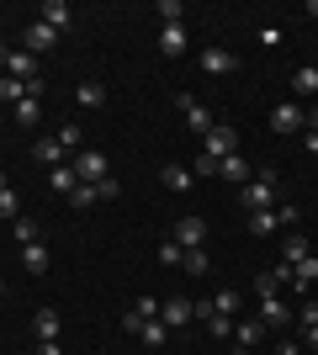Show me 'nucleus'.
<instances>
[{"mask_svg": "<svg viewBox=\"0 0 318 355\" xmlns=\"http://www.w3.org/2000/svg\"><path fill=\"white\" fill-rule=\"evenodd\" d=\"M159 318H165L170 329H186V324H191V318H197V308H191L186 297H170L165 308H159Z\"/></svg>", "mask_w": 318, "mask_h": 355, "instance_id": "obj_9", "label": "nucleus"}, {"mask_svg": "<svg viewBox=\"0 0 318 355\" xmlns=\"http://www.w3.org/2000/svg\"><path fill=\"white\" fill-rule=\"evenodd\" d=\"M233 340H239V350H255V345L265 340V324H260V318H244V324H233Z\"/></svg>", "mask_w": 318, "mask_h": 355, "instance_id": "obj_14", "label": "nucleus"}, {"mask_svg": "<svg viewBox=\"0 0 318 355\" xmlns=\"http://www.w3.org/2000/svg\"><path fill=\"white\" fill-rule=\"evenodd\" d=\"M159 53H165V59H181L186 53V27H159Z\"/></svg>", "mask_w": 318, "mask_h": 355, "instance_id": "obj_16", "label": "nucleus"}, {"mask_svg": "<svg viewBox=\"0 0 318 355\" xmlns=\"http://www.w3.org/2000/svg\"><path fill=\"white\" fill-rule=\"evenodd\" d=\"M117 191H122V186H117L112 175H106V180H96V202H117Z\"/></svg>", "mask_w": 318, "mask_h": 355, "instance_id": "obj_38", "label": "nucleus"}, {"mask_svg": "<svg viewBox=\"0 0 318 355\" xmlns=\"http://www.w3.org/2000/svg\"><path fill=\"white\" fill-rule=\"evenodd\" d=\"M191 175H197V180H207V175H218V159H212V154H202V159H197V164H191Z\"/></svg>", "mask_w": 318, "mask_h": 355, "instance_id": "obj_41", "label": "nucleus"}, {"mask_svg": "<svg viewBox=\"0 0 318 355\" xmlns=\"http://www.w3.org/2000/svg\"><path fill=\"white\" fill-rule=\"evenodd\" d=\"M255 292L260 297H276V292H281V276H276V270H260V276H255Z\"/></svg>", "mask_w": 318, "mask_h": 355, "instance_id": "obj_34", "label": "nucleus"}, {"mask_svg": "<svg viewBox=\"0 0 318 355\" xmlns=\"http://www.w3.org/2000/svg\"><path fill=\"white\" fill-rule=\"evenodd\" d=\"M308 16H318V0H308Z\"/></svg>", "mask_w": 318, "mask_h": 355, "instance_id": "obj_47", "label": "nucleus"}, {"mask_svg": "<svg viewBox=\"0 0 318 355\" xmlns=\"http://www.w3.org/2000/svg\"><path fill=\"white\" fill-rule=\"evenodd\" d=\"M175 106H181V112H186V122H191V128H197L202 138H207L212 128H218V122H212V112H207V106L197 101V96H175Z\"/></svg>", "mask_w": 318, "mask_h": 355, "instance_id": "obj_4", "label": "nucleus"}, {"mask_svg": "<svg viewBox=\"0 0 318 355\" xmlns=\"http://www.w3.org/2000/svg\"><path fill=\"white\" fill-rule=\"evenodd\" d=\"M59 144H64V148H69V154H80V148H75V144H85V138H80V128H75V122H69V128H59Z\"/></svg>", "mask_w": 318, "mask_h": 355, "instance_id": "obj_40", "label": "nucleus"}, {"mask_svg": "<svg viewBox=\"0 0 318 355\" xmlns=\"http://www.w3.org/2000/svg\"><path fill=\"white\" fill-rule=\"evenodd\" d=\"M271 128H276L281 138H287V133H297V128H303V106H297V101H281V106L271 112Z\"/></svg>", "mask_w": 318, "mask_h": 355, "instance_id": "obj_6", "label": "nucleus"}, {"mask_svg": "<svg viewBox=\"0 0 318 355\" xmlns=\"http://www.w3.org/2000/svg\"><path fill=\"white\" fill-rule=\"evenodd\" d=\"M32 334H37V340H59V313L43 308L37 318H32Z\"/></svg>", "mask_w": 318, "mask_h": 355, "instance_id": "obj_22", "label": "nucleus"}, {"mask_svg": "<svg viewBox=\"0 0 318 355\" xmlns=\"http://www.w3.org/2000/svg\"><path fill=\"white\" fill-rule=\"evenodd\" d=\"M244 212H265V207H276V170H260L249 186H244Z\"/></svg>", "mask_w": 318, "mask_h": 355, "instance_id": "obj_1", "label": "nucleus"}, {"mask_svg": "<svg viewBox=\"0 0 318 355\" xmlns=\"http://www.w3.org/2000/svg\"><path fill=\"white\" fill-rule=\"evenodd\" d=\"M159 180H165L170 191H191V186H197V175H191L186 164H165V170H159Z\"/></svg>", "mask_w": 318, "mask_h": 355, "instance_id": "obj_17", "label": "nucleus"}, {"mask_svg": "<svg viewBox=\"0 0 318 355\" xmlns=\"http://www.w3.org/2000/svg\"><path fill=\"white\" fill-rule=\"evenodd\" d=\"M303 345H308V350H318V324H313V329H303Z\"/></svg>", "mask_w": 318, "mask_h": 355, "instance_id": "obj_45", "label": "nucleus"}, {"mask_svg": "<svg viewBox=\"0 0 318 355\" xmlns=\"http://www.w3.org/2000/svg\"><path fill=\"white\" fill-rule=\"evenodd\" d=\"M37 355H64V350H59V340H37Z\"/></svg>", "mask_w": 318, "mask_h": 355, "instance_id": "obj_44", "label": "nucleus"}, {"mask_svg": "<svg viewBox=\"0 0 318 355\" xmlns=\"http://www.w3.org/2000/svg\"><path fill=\"white\" fill-rule=\"evenodd\" d=\"M181 0H159V21H165V27H181Z\"/></svg>", "mask_w": 318, "mask_h": 355, "instance_id": "obj_35", "label": "nucleus"}, {"mask_svg": "<svg viewBox=\"0 0 318 355\" xmlns=\"http://www.w3.org/2000/svg\"><path fill=\"white\" fill-rule=\"evenodd\" d=\"M53 48H59V32L43 21H27V53H53Z\"/></svg>", "mask_w": 318, "mask_h": 355, "instance_id": "obj_7", "label": "nucleus"}, {"mask_svg": "<svg viewBox=\"0 0 318 355\" xmlns=\"http://www.w3.org/2000/svg\"><path fill=\"white\" fill-rule=\"evenodd\" d=\"M313 282H318V254H308V260L292 266V292H308Z\"/></svg>", "mask_w": 318, "mask_h": 355, "instance_id": "obj_15", "label": "nucleus"}, {"mask_svg": "<svg viewBox=\"0 0 318 355\" xmlns=\"http://www.w3.org/2000/svg\"><path fill=\"white\" fill-rule=\"evenodd\" d=\"M202 69H207V74H233L239 59H233L228 48H202Z\"/></svg>", "mask_w": 318, "mask_h": 355, "instance_id": "obj_10", "label": "nucleus"}, {"mask_svg": "<svg viewBox=\"0 0 318 355\" xmlns=\"http://www.w3.org/2000/svg\"><path fill=\"white\" fill-rule=\"evenodd\" d=\"M0 297H6V282H0Z\"/></svg>", "mask_w": 318, "mask_h": 355, "instance_id": "obj_50", "label": "nucleus"}, {"mask_svg": "<svg viewBox=\"0 0 318 355\" xmlns=\"http://www.w3.org/2000/svg\"><path fill=\"white\" fill-rule=\"evenodd\" d=\"M276 355H303V345H292V340H281V350Z\"/></svg>", "mask_w": 318, "mask_h": 355, "instance_id": "obj_46", "label": "nucleus"}, {"mask_svg": "<svg viewBox=\"0 0 318 355\" xmlns=\"http://www.w3.org/2000/svg\"><path fill=\"white\" fill-rule=\"evenodd\" d=\"M276 228H281L276 207H265V212H249V234H276Z\"/></svg>", "mask_w": 318, "mask_h": 355, "instance_id": "obj_25", "label": "nucleus"}, {"mask_svg": "<svg viewBox=\"0 0 318 355\" xmlns=\"http://www.w3.org/2000/svg\"><path fill=\"white\" fill-rule=\"evenodd\" d=\"M239 148V138H233V128H212L207 138H202V154H212V159H228Z\"/></svg>", "mask_w": 318, "mask_h": 355, "instance_id": "obj_5", "label": "nucleus"}, {"mask_svg": "<svg viewBox=\"0 0 318 355\" xmlns=\"http://www.w3.org/2000/svg\"><path fill=\"white\" fill-rule=\"evenodd\" d=\"M6 53H11V48H6V43H0V64H6Z\"/></svg>", "mask_w": 318, "mask_h": 355, "instance_id": "obj_48", "label": "nucleus"}, {"mask_svg": "<svg viewBox=\"0 0 318 355\" xmlns=\"http://www.w3.org/2000/svg\"><path fill=\"white\" fill-rule=\"evenodd\" d=\"M276 218H281V228H297V218H303V212L292 207V202H276Z\"/></svg>", "mask_w": 318, "mask_h": 355, "instance_id": "obj_39", "label": "nucleus"}, {"mask_svg": "<svg viewBox=\"0 0 318 355\" xmlns=\"http://www.w3.org/2000/svg\"><path fill=\"white\" fill-rule=\"evenodd\" d=\"M11 234H16V244H37V223H32V218H16Z\"/></svg>", "mask_w": 318, "mask_h": 355, "instance_id": "obj_32", "label": "nucleus"}, {"mask_svg": "<svg viewBox=\"0 0 318 355\" xmlns=\"http://www.w3.org/2000/svg\"><path fill=\"white\" fill-rule=\"evenodd\" d=\"M69 170H75V180H85V186H96V180L112 175V170H106V154H101V148H80Z\"/></svg>", "mask_w": 318, "mask_h": 355, "instance_id": "obj_2", "label": "nucleus"}, {"mask_svg": "<svg viewBox=\"0 0 318 355\" xmlns=\"http://www.w3.org/2000/svg\"><path fill=\"white\" fill-rule=\"evenodd\" d=\"M218 175H223V180H244V175H249V164H244L239 154H228V159H218Z\"/></svg>", "mask_w": 318, "mask_h": 355, "instance_id": "obj_28", "label": "nucleus"}, {"mask_svg": "<svg viewBox=\"0 0 318 355\" xmlns=\"http://www.w3.org/2000/svg\"><path fill=\"white\" fill-rule=\"evenodd\" d=\"M21 266L32 270V276H48V244L37 239V244H21Z\"/></svg>", "mask_w": 318, "mask_h": 355, "instance_id": "obj_13", "label": "nucleus"}, {"mask_svg": "<svg viewBox=\"0 0 318 355\" xmlns=\"http://www.w3.org/2000/svg\"><path fill=\"white\" fill-rule=\"evenodd\" d=\"M0 218H21V202H16V191H11V186H6V191H0Z\"/></svg>", "mask_w": 318, "mask_h": 355, "instance_id": "obj_36", "label": "nucleus"}, {"mask_svg": "<svg viewBox=\"0 0 318 355\" xmlns=\"http://www.w3.org/2000/svg\"><path fill=\"white\" fill-rule=\"evenodd\" d=\"M37 117H43V101H37V96H27V101H16V122H21V128H32Z\"/></svg>", "mask_w": 318, "mask_h": 355, "instance_id": "obj_27", "label": "nucleus"}, {"mask_svg": "<svg viewBox=\"0 0 318 355\" xmlns=\"http://www.w3.org/2000/svg\"><path fill=\"white\" fill-rule=\"evenodd\" d=\"M287 302H281V297H260V324L265 329H287Z\"/></svg>", "mask_w": 318, "mask_h": 355, "instance_id": "obj_11", "label": "nucleus"}, {"mask_svg": "<svg viewBox=\"0 0 318 355\" xmlns=\"http://www.w3.org/2000/svg\"><path fill=\"white\" fill-rule=\"evenodd\" d=\"M48 186L69 196V191H75V186H80V180H75V170H69V164H53V170H48Z\"/></svg>", "mask_w": 318, "mask_h": 355, "instance_id": "obj_24", "label": "nucleus"}, {"mask_svg": "<svg viewBox=\"0 0 318 355\" xmlns=\"http://www.w3.org/2000/svg\"><path fill=\"white\" fill-rule=\"evenodd\" d=\"M64 154H69V148H64L59 138H37V144H32V159L48 164V170H53V164H64Z\"/></svg>", "mask_w": 318, "mask_h": 355, "instance_id": "obj_12", "label": "nucleus"}, {"mask_svg": "<svg viewBox=\"0 0 318 355\" xmlns=\"http://www.w3.org/2000/svg\"><path fill=\"white\" fill-rule=\"evenodd\" d=\"M303 148H308V154H318V128H303Z\"/></svg>", "mask_w": 318, "mask_h": 355, "instance_id": "obj_43", "label": "nucleus"}, {"mask_svg": "<svg viewBox=\"0 0 318 355\" xmlns=\"http://www.w3.org/2000/svg\"><path fill=\"white\" fill-rule=\"evenodd\" d=\"M292 90H297V96H318V69L313 64H303V69L292 74Z\"/></svg>", "mask_w": 318, "mask_h": 355, "instance_id": "obj_23", "label": "nucleus"}, {"mask_svg": "<svg viewBox=\"0 0 318 355\" xmlns=\"http://www.w3.org/2000/svg\"><path fill=\"white\" fill-rule=\"evenodd\" d=\"M186 270H191V276H207L212 270V260H207V250H186V260H181Z\"/></svg>", "mask_w": 318, "mask_h": 355, "instance_id": "obj_30", "label": "nucleus"}, {"mask_svg": "<svg viewBox=\"0 0 318 355\" xmlns=\"http://www.w3.org/2000/svg\"><path fill=\"white\" fill-rule=\"evenodd\" d=\"M308 254H313V250H308V239L287 234V244H281V266H297V260H308Z\"/></svg>", "mask_w": 318, "mask_h": 355, "instance_id": "obj_21", "label": "nucleus"}, {"mask_svg": "<svg viewBox=\"0 0 318 355\" xmlns=\"http://www.w3.org/2000/svg\"><path fill=\"white\" fill-rule=\"evenodd\" d=\"M69 202H75V212H85V207H96V186H85V180H80L75 191H69Z\"/></svg>", "mask_w": 318, "mask_h": 355, "instance_id": "obj_33", "label": "nucleus"}, {"mask_svg": "<svg viewBox=\"0 0 318 355\" xmlns=\"http://www.w3.org/2000/svg\"><path fill=\"white\" fill-rule=\"evenodd\" d=\"M202 239H207V223L202 218H181L175 223V244H181V250H202Z\"/></svg>", "mask_w": 318, "mask_h": 355, "instance_id": "obj_8", "label": "nucleus"}, {"mask_svg": "<svg viewBox=\"0 0 318 355\" xmlns=\"http://www.w3.org/2000/svg\"><path fill=\"white\" fill-rule=\"evenodd\" d=\"M159 260H165V266H181V260H186V250L175 244V239H165V244H159Z\"/></svg>", "mask_w": 318, "mask_h": 355, "instance_id": "obj_37", "label": "nucleus"}, {"mask_svg": "<svg viewBox=\"0 0 318 355\" xmlns=\"http://www.w3.org/2000/svg\"><path fill=\"white\" fill-rule=\"evenodd\" d=\"M37 21H43V27H53V32H64V27H69V21H75V16H69V6H64V0H48Z\"/></svg>", "mask_w": 318, "mask_h": 355, "instance_id": "obj_18", "label": "nucleus"}, {"mask_svg": "<svg viewBox=\"0 0 318 355\" xmlns=\"http://www.w3.org/2000/svg\"><path fill=\"white\" fill-rule=\"evenodd\" d=\"M149 318H159V302H154V297H133V308L122 313V329H127V334H138Z\"/></svg>", "mask_w": 318, "mask_h": 355, "instance_id": "obj_3", "label": "nucleus"}, {"mask_svg": "<svg viewBox=\"0 0 318 355\" xmlns=\"http://www.w3.org/2000/svg\"><path fill=\"white\" fill-rule=\"evenodd\" d=\"M27 90L32 85H21V80H11V74H0V96H6V101H27Z\"/></svg>", "mask_w": 318, "mask_h": 355, "instance_id": "obj_31", "label": "nucleus"}, {"mask_svg": "<svg viewBox=\"0 0 318 355\" xmlns=\"http://www.w3.org/2000/svg\"><path fill=\"white\" fill-rule=\"evenodd\" d=\"M138 340L149 345V350H159V345H165V340H170V324H165V318H149V324L138 329Z\"/></svg>", "mask_w": 318, "mask_h": 355, "instance_id": "obj_20", "label": "nucleus"}, {"mask_svg": "<svg viewBox=\"0 0 318 355\" xmlns=\"http://www.w3.org/2000/svg\"><path fill=\"white\" fill-rule=\"evenodd\" d=\"M75 101L80 106H106V85H101V80H80V85H75Z\"/></svg>", "mask_w": 318, "mask_h": 355, "instance_id": "obj_19", "label": "nucleus"}, {"mask_svg": "<svg viewBox=\"0 0 318 355\" xmlns=\"http://www.w3.org/2000/svg\"><path fill=\"white\" fill-rule=\"evenodd\" d=\"M202 324H207V334H212V340H228V334H233V318H228V313H207Z\"/></svg>", "mask_w": 318, "mask_h": 355, "instance_id": "obj_26", "label": "nucleus"}, {"mask_svg": "<svg viewBox=\"0 0 318 355\" xmlns=\"http://www.w3.org/2000/svg\"><path fill=\"white\" fill-rule=\"evenodd\" d=\"M212 313H228V318H233V313H239V292H233V286H223V292L212 297Z\"/></svg>", "mask_w": 318, "mask_h": 355, "instance_id": "obj_29", "label": "nucleus"}, {"mask_svg": "<svg viewBox=\"0 0 318 355\" xmlns=\"http://www.w3.org/2000/svg\"><path fill=\"white\" fill-rule=\"evenodd\" d=\"M0 191H6V170H0Z\"/></svg>", "mask_w": 318, "mask_h": 355, "instance_id": "obj_49", "label": "nucleus"}, {"mask_svg": "<svg viewBox=\"0 0 318 355\" xmlns=\"http://www.w3.org/2000/svg\"><path fill=\"white\" fill-rule=\"evenodd\" d=\"M297 324H303V329L318 324V302H303V308H297Z\"/></svg>", "mask_w": 318, "mask_h": 355, "instance_id": "obj_42", "label": "nucleus"}]
</instances>
